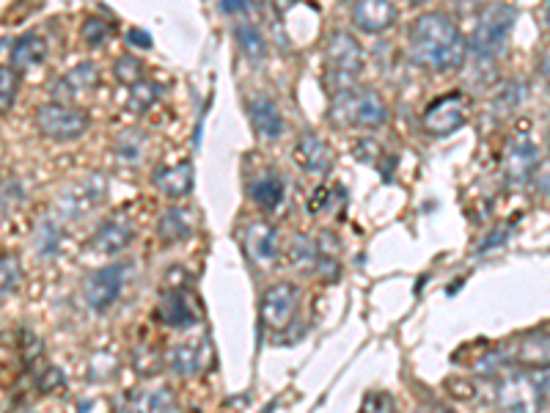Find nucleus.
Returning <instances> with one entry per match:
<instances>
[{
    "mask_svg": "<svg viewBox=\"0 0 550 413\" xmlns=\"http://www.w3.org/2000/svg\"><path fill=\"white\" fill-rule=\"evenodd\" d=\"M410 58L429 72H454L465 61V39L449 14H421L410 31Z\"/></svg>",
    "mask_w": 550,
    "mask_h": 413,
    "instance_id": "1",
    "label": "nucleus"
},
{
    "mask_svg": "<svg viewBox=\"0 0 550 413\" xmlns=\"http://www.w3.org/2000/svg\"><path fill=\"white\" fill-rule=\"evenodd\" d=\"M493 405L501 413H542L548 400L534 369H506L493 378Z\"/></svg>",
    "mask_w": 550,
    "mask_h": 413,
    "instance_id": "2",
    "label": "nucleus"
},
{
    "mask_svg": "<svg viewBox=\"0 0 550 413\" xmlns=\"http://www.w3.org/2000/svg\"><path fill=\"white\" fill-rule=\"evenodd\" d=\"M330 119L341 127L358 130H377L388 122V108L374 89H347L333 94L330 100Z\"/></svg>",
    "mask_w": 550,
    "mask_h": 413,
    "instance_id": "3",
    "label": "nucleus"
},
{
    "mask_svg": "<svg viewBox=\"0 0 550 413\" xmlns=\"http://www.w3.org/2000/svg\"><path fill=\"white\" fill-rule=\"evenodd\" d=\"M517 23V9L509 3H495L484 9L479 23L473 28L471 53L479 64H493L495 58L504 53L506 42L512 36V28Z\"/></svg>",
    "mask_w": 550,
    "mask_h": 413,
    "instance_id": "4",
    "label": "nucleus"
},
{
    "mask_svg": "<svg viewBox=\"0 0 550 413\" xmlns=\"http://www.w3.org/2000/svg\"><path fill=\"white\" fill-rule=\"evenodd\" d=\"M325 67H328V83L336 94L355 89L358 75L363 72V50L358 39L347 31H333L325 45Z\"/></svg>",
    "mask_w": 550,
    "mask_h": 413,
    "instance_id": "5",
    "label": "nucleus"
},
{
    "mask_svg": "<svg viewBox=\"0 0 550 413\" xmlns=\"http://www.w3.org/2000/svg\"><path fill=\"white\" fill-rule=\"evenodd\" d=\"M36 130L50 141H75L88 130V113L64 102H47L36 111Z\"/></svg>",
    "mask_w": 550,
    "mask_h": 413,
    "instance_id": "6",
    "label": "nucleus"
},
{
    "mask_svg": "<svg viewBox=\"0 0 550 413\" xmlns=\"http://www.w3.org/2000/svg\"><path fill=\"white\" fill-rule=\"evenodd\" d=\"M108 196V179L102 174H88L86 179H80L75 185L61 193L58 199V213L64 215L66 221H80L97 210L99 204Z\"/></svg>",
    "mask_w": 550,
    "mask_h": 413,
    "instance_id": "7",
    "label": "nucleus"
},
{
    "mask_svg": "<svg viewBox=\"0 0 550 413\" xmlns=\"http://www.w3.org/2000/svg\"><path fill=\"white\" fill-rule=\"evenodd\" d=\"M465 122H468V100L460 91L438 97L421 116V127L432 138H446V135L457 133L465 127Z\"/></svg>",
    "mask_w": 550,
    "mask_h": 413,
    "instance_id": "8",
    "label": "nucleus"
},
{
    "mask_svg": "<svg viewBox=\"0 0 550 413\" xmlns=\"http://www.w3.org/2000/svg\"><path fill=\"white\" fill-rule=\"evenodd\" d=\"M539 149L528 135H517L504 149V177L512 188L526 185L528 179L537 174L539 168Z\"/></svg>",
    "mask_w": 550,
    "mask_h": 413,
    "instance_id": "9",
    "label": "nucleus"
},
{
    "mask_svg": "<svg viewBox=\"0 0 550 413\" xmlns=\"http://www.w3.org/2000/svg\"><path fill=\"white\" fill-rule=\"evenodd\" d=\"M297 301H300V292H297L295 284L289 281H278L270 290L262 295V323L273 331H284L286 325L295 320Z\"/></svg>",
    "mask_w": 550,
    "mask_h": 413,
    "instance_id": "10",
    "label": "nucleus"
},
{
    "mask_svg": "<svg viewBox=\"0 0 550 413\" xmlns=\"http://www.w3.org/2000/svg\"><path fill=\"white\" fill-rule=\"evenodd\" d=\"M121 287H124V268L121 265H108V268L94 270L83 284V295L91 309L105 312L119 301Z\"/></svg>",
    "mask_w": 550,
    "mask_h": 413,
    "instance_id": "11",
    "label": "nucleus"
},
{
    "mask_svg": "<svg viewBox=\"0 0 550 413\" xmlns=\"http://www.w3.org/2000/svg\"><path fill=\"white\" fill-rule=\"evenodd\" d=\"M501 364H523V367H550V334H528L523 339H515L512 345L498 350Z\"/></svg>",
    "mask_w": 550,
    "mask_h": 413,
    "instance_id": "12",
    "label": "nucleus"
},
{
    "mask_svg": "<svg viewBox=\"0 0 550 413\" xmlns=\"http://www.w3.org/2000/svg\"><path fill=\"white\" fill-rule=\"evenodd\" d=\"M394 0H355L352 3V23L363 34H383L396 23Z\"/></svg>",
    "mask_w": 550,
    "mask_h": 413,
    "instance_id": "13",
    "label": "nucleus"
},
{
    "mask_svg": "<svg viewBox=\"0 0 550 413\" xmlns=\"http://www.w3.org/2000/svg\"><path fill=\"white\" fill-rule=\"evenodd\" d=\"M99 83V69L97 64H77L75 69H69L64 78L58 80L53 86V102H75L77 97H86L88 91H94V86Z\"/></svg>",
    "mask_w": 550,
    "mask_h": 413,
    "instance_id": "14",
    "label": "nucleus"
},
{
    "mask_svg": "<svg viewBox=\"0 0 550 413\" xmlns=\"http://www.w3.org/2000/svg\"><path fill=\"white\" fill-rule=\"evenodd\" d=\"M157 317H160L165 325H171V328H190L198 317L196 298L187 290L163 292L160 306H157Z\"/></svg>",
    "mask_w": 550,
    "mask_h": 413,
    "instance_id": "15",
    "label": "nucleus"
},
{
    "mask_svg": "<svg viewBox=\"0 0 550 413\" xmlns=\"http://www.w3.org/2000/svg\"><path fill=\"white\" fill-rule=\"evenodd\" d=\"M132 237H135V226L124 215H113V218L99 224V229L91 237V248L97 254H119V251L130 246Z\"/></svg>",
    "mask_w": 550,
    "mask_h": 413,
    "instance_id": "16",
    "label": "nucleus"
},
{
    "mask_svg": "<svg viewBox=\"0 0 550 413\" xmlns=\"http://www.w3.org/2000/svg\"><path fill=\"white\" fill-rule=\"evenodd\" d=\"M292 155H295V163L300 166V171H306L311 177H325L330 171V163H333L328 144L319 135L311 133H306L297 141Z\"/></svg>",
    "mask_w": 550,
    "mask_h": 413,
    "instance_id": "17",
    "label": "nucleus"
},
{
    "mask_svg": "<svg viewBox=\"0 0 550 413\" xmlns=\"http://www.w3.org/2000/svg\"><path fill=\"white\" fill-rule=\"evenodd\" d=\"M209 358V345L204 339H196V342H182V345L171 347L168 353V367L171 372H176L179 378H193L201 369L207 367Z\"/></svg>",
    "mask_w": 550,
    "mask_h": 413,
    "instance_id": "18",
    "label": "nucleus"
},
{
    "mask_svg": "<svg viewBox=\"0 0 550 413\" xmlns=\"http://www.w3.org/2000/svg\"><path fill=\"white\" fill-rule=\"evenodd\" d=\"M245 251L256 265H273L278 259V229L270 224H251L245 229Z\"/></svg>",
    "mask_w": 550,
    "mask_h": 413,
    "instance_id": "19",
    "label": "nucleus"
},
{
    "mask_svg": "<svg viewBox=\"0 0 550 413\" xmlns=\"http://www.w3.org/2000/svg\"><path fill=\"white\" fill-rule=\"evenodd\" d=\"M248 113H251L253 130H256V135H259L262 141H275V138H281V133H284V116H281L278 105H275L270 97H264V94L253 97Z\"/></svg>",
    "mask_w": 550,
    "mask_h": 413,
    "instance_id": "20",
    "label": "nucleus"
},
{
    "mask_svg": "<svg viewBox=\"0 0 550 413\" xmlns=\"http://www.w3.org/2000/svg\"><path fill=\"white\" fill-rule=\"evenodd\" d=\"M154 185L160 193L171 199H182L193 190V166L190 163H176V166L157 168L154 171Z\"/></svg>",
    "mask_w": 550,
    "mask_h": 413,
    "instance_id": "21",
    "label": "nucleus"
},
{
    "mask_svg": "<svg viewBox=\"0 0 550 413\" xmlns=\"http://www.w3.org/2000/svg\"><path fill=\"white\" fill-rule=\"evenodd\" d=\"M174 394L168 389H141L124 397V413H171Z\"/></svg>",
    "mask_w": 550,
    "mask_h": 413,
    "instance_id": "22",
    "label": "nucleus"
},
{
    "mask_svg": "<svg viewBox=\"0 0 550 413\" xmlns=\"http://www.w3.org/2000/svg\"><path fill=\"white\" fill-rule=\"evenodd\" d=\"M47 58V42L39 34L20 36L14 47H11V67L17 72H28L36 69Z\"/></svg>",
    "mask_w": 550,
    "mask_h": 413,
    "instance_id": "23",
    "label": "nucleus"
},
{
    "mask_svg": "<svg viewBox=\"0 0 550 413\" xmlns=\"http://www.w3.org/2000/svg\"><path fill=\"white\" fill-rule=\"evenodd\" d=\"M251 199L256 201V207L264 210V213L275 210V207L284 201V179L278 177V174H273V171L262 174V177L251 185Z\"/></svg>",
    "mask_w": 550,
    "mask_h": 413,
    "instance_id": "24",
    "label": "nucleus"
},
{
    "mask_svg": "<svg viewBox=\"0 0 550 413\" xmlns=\"http://www.w3.org/2000/svg\"><path fill=\"white\" fill-rule=\"evenodd\" d=\"M193 232V221H190V215L182 207H174V210H168V213L157 221V235L165 243H179V240H187Z\"/></svg>",
    "mask_w": 550,
    "mask_h": 413,
    "instance_id": "25",
    "label": "nucleus"
},
{
    "mask_svg": "<svg viewBox=\"0 0 550 413\" xmlns=\"http://www.w3.org/2000/svg\"><path fill=\"white\" fill-rule=\"evenodd\" d=\"M113 152L119 157L121 163H127V166H135V163H141L143 152H146V135L141 130H124V133L116 135V141H113Z\"/></svg>",
    "mask_w": 550,
    "mask_h": 413,
    "instance_id": "26",
    "label": "nucleus"
},
{
    "mask_svg": "<svg viewBox=\"0 0 550 413\" xmlns=\"http://www.w3.org/2000/svg\"><path fill=\"white\" fill-rule=\"evenodd\" d=\"M237 45L248 61H262L267 56V42L259 34V28H253V25H237Z\"/></svg>",
    "mask_w": 550,
    "mask_h": 413,
    "instance_id": "27",
    "label": "nucleus"
},
{
    "mask_svg": "<svg viewBox=\"0 0 550 413\" xmlns=\"http://www.w3.org/2000/svg\"><path fill=\"white\" fill-rule=\"evenodd\" d=\"M33 243H36L42 257H53V254H58V246H61V232H58V226H55L53 221H42L39 229H36V235H33Z\"/></svg>",
    "mask_w": 550,
    "mask_h": 413,
    "instance_id": "28",
    "label": "nucleus"
},
{
    "mask_svg": "<svg viewBox=\"0 0 550 413\" xmlns=\"http://www.w3.org/2000/svg\"><path fill=\"white\" fill-rule=\"evenodd\" d=\"M157 94H160L157 86L143 78L141 83H135V86L130 89V108L135 113H146L149 108H152L154 102H157Z\"/></svg>",
    "mask_w": 550,
    "mask_h": 413,
    "instance_id": "29",
    "label": "nucleus"
},
{
    "mask_svg": "<svg viewBox=\"0 0 550 413\" xmlns=\"http://www.w3.org/2000/svg\"><path fill=\"white\" fill-rule=\"evenodd\" d=\"M0 270H3V276H0V287H3V295L9 298L11 292L17 290V284H20V262L14 254H3L0 257Z\"/></svg>",
    "mask_w": 550,
    "mask_h": 413,
    "instance_id": "30",
    "label": "nucleus"
},
{
    "mask_svg": "<svg viewBox=\"0 0 550 413\" xmlns=\"http://www.w3.org/2000/svg\"><path fill=\"white\" fill-rule=\"evenodd\" d=\"M14 97H17V69L3 67L0 69V108H3V113L11 111Z\"/></svg>",
    "mask_w": 550,
    "mask_h": 413,
    "instance_id": "31",
    "label": "nucleus"
},
{
    "mask_svg": "<svg viewBox=\"0 0 550 413\" xmlns=\"http://www.w3.org/2000/svg\"><path fill=\"white\" fill-rule=\"evenodd\" d=\"M116 80L124 83V86H135V83H141L143 80V67L138 58L124 56L121 61H116Z\"/></svg>",
    "mask_w": 550,
    "mask_h": 413,
    "instance_id": "32",
    "label": "nucleus"
},
{
    "mask_svg": "<svg viewBox=\"0 0 550 413\" xmlns=\"http://www.w3.org/2000/svg\"><path fill=\"white\" fill-rule=\"evenodd\" d=\"M361 413H396L394 397L388 391H369L363 397Z\"/></svg>",
    "mask_w": 550,
    "mask_h": 413,
    "instance_id": "33",
    "label": "nucleus"
},
{
    "mask_svg": "<svg viewBox=\"0 0 550 413\" xmlns=\"http://www.w3.org/2000/svg\"><path fill=\"white\" fill-rule=\"evenodd\" d=\"M523 94H526L523 83H506L504 89L498 91V97L493 100V108L498 105L501 111H515L517 105L523 102Z\"/></svg>",
    "mask_w": 550,
    "mask_h": 413,
    "instance_id": "34",
    "label": "nucleus"
},
{
    "mask_svg": "<svg viewBox=\"0 0 550 413\" xmlns=\"http://www.w3.org/2000/svg\"><path fill=\"white\" fill-rule=\"evenodd\" d=\"M83 39H86L91 47H99L105 39H108V25L99 23V20H86V25H83Z\"/></svg>",
    "mask_w": 550,
    "mask_h": 413,
    "instance_id": "35",
    "label": "nucleus"
},
{
    "mask_svg": "<svg viewBox=\"0 0 550 413\" xmlns=\"http://www.w3.org/2000/svg\"><path fill=\"white\" fill-rule=\"evenodd\" d=\"M292 259L295 262H311V259H317V246L308 237H295V243H292Z\"/></svg>",
    "mask_w": 550,
    "mask_h": 413,
    "instance_id": "36",
    "label": "nucleus"
},
{
    "mask_svg": "<svg viewBox=\"0 0 550 413\" xmlns=\"http://www.w3.org/2000/svg\"><path fill=\"white\" fill-rule=\"evenodd\" d=\"M39 389L42 391H64V375L55 367L44 369V375L39 378Z\"/></svg>",
    "mask_w": 550,
    "mask_h": 413,
    "instance_id": "37",
    "label": "nucleus"
},
{
    "mask_svg": "<svg viewBox=\"0 0 550 413\" xmlns=\"http://www.w3.org/2000/svg\"><path fill=\"white\" fill-rule=\"evenodd\" d=\"M220 9L231 17L251 12V0H220Z\"/></svg>",
    "mask_w": 550,
    "mask_h": 413,
    "instance_id": "38",
    "label": "nucleus"
},
{
    "mask_svg": "<svg viewBox=\"0 0 550 413\" xmlns=\"http://www.w3.org/2000/svg\"><path fill=\"white\" fill-rule=\"evenodd\" d=\"M534 372H537L539 389H542V394H545V400H548V402H550V367L534 369Z\"/></svg>",
    "mask_w": 550,
    "mask_h": 413,
    "instance_id": "39",
    "label": "nucleus"
},
{
    "mask_svg": "<svg viewBox=\"0 0 550 413\" xmlns=\"http://www.w3.org/2000/svg\"><path fill=\"white\" fill-rule=\"evenodd\" d=\"M127 39H130L132 45H141V47L152 45V39H149V34H141L138 28H132L130 34H127Z\"/></svg>",
    "mask_w": 550,
    "mask_h": 413,
    "instance_id": "40",
    "label": "nucleus"
},
{
    "mask_svg": "<svg viewBox=\"0 0 550 413\" xmlns=\"http://www.w3.org/2000/svg\"><path fill=\"white\" fill-rule=\"evenodd\" d=\"M539 72H542V78H545V83L550 86V56L542 58V67H539Z\"/></svg>",
    "mask_w": 550,
    "mask_h": 413,
    "instance_id": "41",
    "label": "nucleus"
},
{
    "mask_svg": "<svg viewBox=\"0 0 550 413\" xmlns=\"http://www.w3.org/2000/svg\"><path fill=\"white\" fill-rule=\"evenodd\" d=\"M413 6H427V3H435V0H410Z\"/></svg>",
    "mask_w": 550,
    "mask_h": 413,
    "instance_id": "42",
    "label": "nucleus"
},
{
    "mask_svg": "<svg viewBox=\"0 0 550 413\" xmlns=\"http://www.w3.org/2000/svg\"><path fill=\"white\" fill-rule=\"evenodd\" d=\"M545 23H548L550 28V0H548V6H545Z\"/></svg>",
    "mask_w": 550,
    "mask_h": 413,
    "instance_id": "43",
    "label": "nucleus"
},
{
    "mask_svg": "<svg viewBox=\"0 0 550 413\" xmlns=\"http://www.w3.org/2000/svg\"><path fill=\"white\" fill-rule=\"evenodd\" d=\"M440 413H454V411H440Z\"/></svg>",
    "mask_w": 550,
    "mask_h": 413,
    "instance_id": "44",
    "label": "nucleus"
},
{
    "mask_svg": "<svg viewBox=\"0 0 550 413\" xmlns=\"http://www.w3.org/2000/svg\"><path fill=\"white\" fill-rule=\"evenodd\" d=\"M17 413H31V411H17Z\"/></svg>",
    "mask_w": 550,
    "mask_h": 413,
    "instance_id": "45",
    "label": "nucleus"
},
{
    "mask_svg": "<svg viewBox=\"0 0 550 413\" xmlns=\"http://www.w3.org/2000/svg\"><path fill=\"white\" fill-rule=\"evenodd\" d=\"M548 141H550V138H548Z\"/></svg>",
    "mask_w": 550,
    "mask_h": 413,
    "instance_id": "46",
    "label": "nucleus"
}]
</instances>
